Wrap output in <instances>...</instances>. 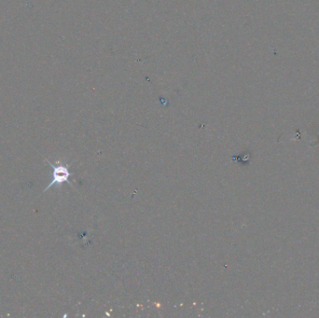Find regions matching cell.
I'll return each mask as SVG.
<instances>
[{"label":"cell","mask_w":319,"mask_h":318,"mask_svg":"<svg viewBox=\"0 0 319 318\" xmlns=\"http://www.w3.org/2000/svg\"><path fill=\"white\" fill-rule=\"evenodd\" d=\"M48 162L52 168V180L43 192L48 191L50 188H52L53 186L60 187L64 183L71 184L69 178L72 175V173L69 172V164H57V165H55L51 162Z\"/></svg>","instance_id":"obj_1"}]
</instances>
